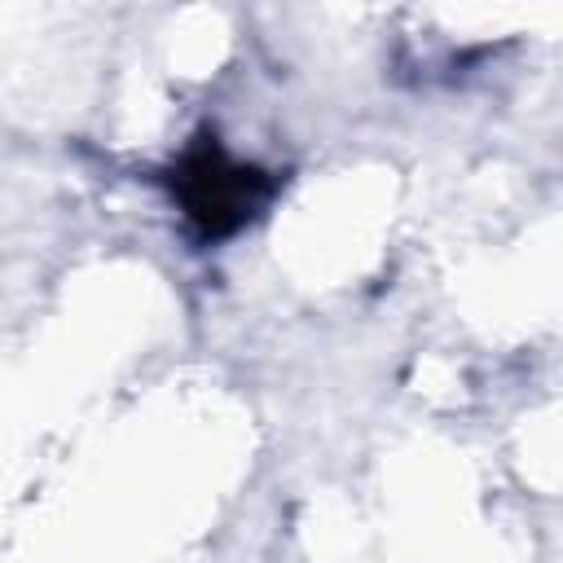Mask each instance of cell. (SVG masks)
Wrapping results in <instances>:
<instances>
[{
	"instance_id": "obj_1",
	"label": "cell",
	"mask_w": 563,
	"mask_h": 563,
	"mask_svg": "<svg viewBox=\"0 0 563 563\" xmlns=\"http://www.w3.org/2000/svg\"><path fill=\"white\" fill-rule=\"evenodd\" d=\"M172 189L185 202V216L198 224V233L224 238L260 211V202L273 194V180L246 163H233L216 141H198L180 158Z\"/></svg>"
}]
</instances>
